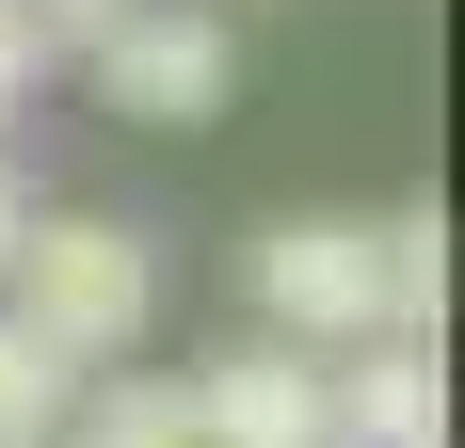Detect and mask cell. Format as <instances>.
<instances>
[{
	"mask_svg": "<svg viewBox=\"0 0 465 448\" xmlns=\"http://www.w3.org/2000/svg\"><path fill=\"white\" fill-rule=\"evenodd\" d=\"M337 385V448H450V385H433L418 336H370L353 368H322Z\"/></svg>",
	"mask_w": 465,
	"mask_h": 448,
	"instance_id": "obj_5",
	"label": "cell"
},
{
	"mask_svg": "<svg viewBox=\"0 0 465 448\" xmlns=\"http://www.w3.org/2000/svg\"><path fill=\"white\" fill-rule=\"evenodd\" d=\"M193 416H209V448H337V385L289 336H241V353L193 368Z\"/></svg>",
	"mask_w": 465,
	"mask_h": 448,
	"instance_id": "obj_4",
	"label": "cell"
},
{
	"mask_svg": "<svg viewBox=\"0 0 465 448\" xmlns=\"http://www.w3.org/2000/svg\"><path fill=\"white\" fill-rule=\"evenodd\" d=\"M129 0H33V33H113Z\"/></svg>",
	"mask_w": 465,
	"mask_h": 448,
	"instance_id": "obj_9",
	"label": "cell"
},
{
	"mask_svg": "<svg viewBox=\"0 0 465 448\" xmlns=\"http://www.w3.org/2000/svg\"><path fill=\"white\" fill-rule=\"evenodd\" d=\"M257 305H273V336H322V353L433 336L450 320V224L433 209H305L257 240Z\"/></svg>",
	"mask_w": 465,
	"mask_h": 448,
	"instance_id": "obj_1",
	"label": "cell"
},
{
	"mask_svg": "<svg viewBox=\"0 0 465 448\" xmlns=\"http://www.w3.org/2000/svg\"><path fill=\"white\" fill-rule=\"evenodd\" d=\"M64 401H81V368L48 353V336L0 320V448H48V433H64Z\"/></svg>",
	"mask_w": 465,
	"mask_h": 448,
	"instance_id": "obj_7",
	"label": "cell"
},
{
	"mask_svg": "<svg viewBox=\"0 0 465 448\" xmlns=\"http://www.w3.org/2000/svg\"><path fill=\"white\" fill-rule=\"evenodd\" d=\"M16 224H33V192H16V161H0V257H16Z\"/></svg>",
	"mask_w": 465,
	"mask_h": 448,
	"instance_id": "obj_10",
	"label": "cell"
},
{
	"mask_svg": "<svg viewBox=\"0 0 465 448\" xmlns=\"http://www.w3.org/2000/svg\"><path fill=\"white\" fill-rule=\"evenodd\" d=\"M0 320L48 336L64 368L144 353V320H161V257H144V224H113V209H33L16 257H0Z\"/></svg>",
	"mask_w": 465,
	"mask_h": 448,
	"instance_id": "obj_2",
	"label": "cell"
},
{
	"mask_svg": "<svg viewBox=\"0 0 465 448\" xmlns=\"http://www.w3.org/2000/svg\"><path fill=\"white\" fill-rule=\"evenodd\" d=\"M96 48V96L129 112V129H209L225 112V81H241V48H225V16H193V0H129L113 33H81Z\"/></svg>",
	"mask_w": 465,
	"mask_h": 448,
	"instance_id": "obj_3",
	"label": "cell"
},
{
	"mask_svg": "<svg viewBox=\"0 0 465 448\" xmlns=\"http://www.w3.org/2000/svg\"><path fill=\"white\" fill-rule=\"evenodd\" d=\"M64 448H209V416H193V385H96V401H64Z\"/></svg>",
	"mask_w": 465,
	"mask_h": 448,
	"instance_id": "obj_6",
	"label": "cell"
},
{
	"mask_svg": "<svg viewBox=\"0 0 465 448\" xmlns=\"http://www.w3.org/2000/svg\"><path fill=\"white\" fill-rule=\"evenodd\" d=\"M33 64H48V33H33V0H0V129L33 112Z\"/></svg>",
	"mask_w": 465,
	"mask_h": 448,
	"instance_id": "obj_8",
	"label": "cell"
}]
</instances>
